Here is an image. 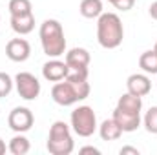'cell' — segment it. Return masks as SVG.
Masks as SVG:
<instances>
[{
	"instance_id": "d6986e66",
	"label": "cell",
	"mask_w": 157,
	"mask_h": 155,
	"mask_svg": "<svg viewBox=\"0 0 157 155\" xmlns=\"http://www.w3.org/2000/svg\"><path fill=\"white\" fill-rule=\"evenodd\" d=\"M7 9H9V15H11V17L33 13V7H31V2H29V0H9Z\"/></svg>"
},
{
	"instance_id": "ac0fdd59",
	"label": "cell",
	"mask_w": 157,
	"mask_h": 155,
	"mask_svg": "<svg viewBox=\"0 0 157 155\" xmlns=\"http://www.w3.org/2000/svg\"><path fill=\"white\" fill-rule=\"evenodd\" d=\"M139 68L148 73V75H157V51L148 49L139 57Z\"/></svg>"
},
{
	"instance_id": "484cf974",
	"label": "cell",
	"mask_w": 157,
	"mask_h": 155,
	"mask_svg": "<svg viewBox=\"0 0 157 155\" xmlns=\"http://www.w3.org/2000/svg\"><path fill=\"white\" fill-rule=\"evenodd\" d=\"M4 153H6V142L0 139V155H4Z\"/></svg>"
},
{
	"instance_id": "2e32d148",
	"label": "cell",
	"mask_w": 157,
	"mask_h": 155,
	"mask_svg": "<svg viewBox=\"0 0 157 155\" xmlns=\"http://www.w3.org/2000/svg\"><path fill=\"white\" fill-rule=\"evenodd\" d=\"M78 13L84 18H99L104 13L102 0H82L78 6Z\"/></svg>"
},
{
	"instance_id": "277c9868",
	"label": "cell",
	"mask_w": 157,
	"mask_h": 155,
	"mask_svg": "<svg viewBox=\"0 0 157 155\" xmlns=\"http://www.w3.org/2000/svg\"><path fill=\"white\" fill-rule=\"evenodd\" d=\"M46 148L51 155H70L75 148L71 128L64 120H55L49 128Z\"/></svg>"
},
{
	"instance_id": "603a6c76",
	"label": "cell",
	"mask_w": 157,
	"mask_h": 155,
	"mask_svg": "<svg viewBox=\"0 0 157 155\" xmlns=\"http://www.w3.org/2000/svg\"><path fill=\"white\" fill-rule=\"evenodd\" d=\"M80 153H95V155H101V150H99V148H93V146H84V148H80Z\"/></svg>"
},
{
	"instance_id": "7402d4cb",
	"label": "cell",
	"mask_w": 157,
	"mask_h": 155,
	"mask_svg": "<svg viewBox=\"0 0 157 155\" xmlns=\"http://www.w3.org/2000/svg\"><path fill=\"white\" fill-rule=\"evenodd\" d=\"M108 2L119 11H130L135 4V0H108Z\"/></svg>"
},
{
	"instance_id": "3957f363",
	"label": "cell",
	"mask_w": 157,
	"mask_h": 155,
	"mask_svg": "<svg viewBox=\"0 0 157 155\" xmlns=\"http://www.w3.org/2000/svg\"><path fill=\"white\" fill-rule=\"evenodd\" d=\"M124 28L115 13H102L97 18V40L104 49H115L122 44Z\"/></svg>"
},
{
	"instance_id": "e0dca14e",
	"label": "cell",
	"mask_w": 157,
	"mask_h": 155,
	"mask_svg": "<svg viewBox=\"0 0 157 155\" xmlns=\"http://www.w3.org/2000/svg\"><path fill=\"white\" fill-rule=\"evenodd\" d=\"M7 150L13 155H26L29 150H31V144H29V139L24 135V133H17L9 144H7Z\"/></svg>"
},
{
	"instance_id": "ba28073f",
	"label": "cell",
	"mask_w": 157,
	"mask_h": 155,
	"mask_svg": "<svg viewBox=\"0 0 157 155\" xmlns=\"http://www.w3.org/2000/svg\"><path fill=\"white\" fill-rule=\"evenodd\" d=\"M31 55V46L26 39H11L6 44V57L13 62H26Z\"/></svg>"
},
{
	"instance_id": "8992f818",
	"label": "cell",
	"mask_w": 157,
	"mask_h": 155,
	"mask_svg": "<svg viewBox=\"0 0 157 155\" xmlns=\"http://www.w3.org/2000/svg\"><path fill=\"white\" fill-rule=\"evenodd\" d=\"M15 88L18 91V95L24 100H37L40 95V82L39 78L35 77L29 71H20L15 77Z\"/></svg>"
},
{
	"instance_id": "5b68a950",
	"label": "cell",
	"mask_w": 157,
	"mask_h": 155,
	"mask_svg": "<svg viewBox=\"0 0 157 155\" xmlns=\"http://www.w3.org/2000/svg\"><path fill=\"white\" fill-rule=\"evenodd\" d=\"M70 122H71L70 124L71 130L77 133L78 137H91L97 131V128H99L97 115H95L93 108H90V106L75 108L71 112V115H70Z\"/></svg>"
},
{
	"instance_id": "52a82bcc",
	"label": "cell",
	"mask_w": 157,
	"mask_h": 155,
	"mask_svg": "<svg viewBox=\"0 0 157 155\" xmlns=\"http://www.w3.org/2000/svg\"><path fill=\"white\" fill-rule=\"evenodd\" d=\"M7 124L9 128L15 131V133H26L33 128L35 124V117L31 113L29 108H24V106H17L11 110V113L7 117Z\"/></svg>"
},
{
	"instance_id": "6da1fadb",
	"label": "cell",
	"mask_w": 157,
	"mask_h": 155,
	"mask_svg": "<svg viewBox=\"0 0 157 155\" xmlns=\"http://www.w3.org/2000/svg\"><path fill=\"white\" fill-rule=\"evenodd\" d=\"M88 95H90L88 71L70 70L68 77L64 80L55 82V86L51 88V99L59 106H73L80 100L88 99Z\"/></svg>"
},
{
	"instance_id": "cb8c5ba5",
	"label": "cell",
	"mask_w": 157,
	"mask_h": 155,
	"mask_svg": "<svg viewBox=\"0 0 157 155\" xmlns=\"http://www.w3.org/2000/svg\"><path fill=\"white\" fill-rule=\"evenodd\" d=\"M148 13H150V17H152L154 20H157V0L150 4V7H148Z\"/></svg>"
},
{
	"instance_id": "7a4b0ae2",
	"label": "cell",
	"mask_w": 157,
	"mask_h": 155,
	"mask_svg": "<svg viewBox=\"0 0 157 155\" xmlns=\"http://www.w3.org/2000/svg\"><path fill=\"white\" fill-rule=\"evenodd\" d=\"M40 44H42V51L49 57V59H59L60 55L66 53V37H64V29L62 24L55 18H48L40 24L39 29Z\"/></svg>"
},
{
	"instance_id": "5bb4252c",
	"label": "cell",
	"mask_w": 157,
	"mask_h": 155,
	"mask_svg": "<svg viewBox=\"0 0 157 155\" xmlns=\"http://www.w3.org/2000/svg\"><path fill=\"white\" fill-rule=\"evenodd\" d=\"M97 130H99V135H101L102 141H117V139H121V135L124 133V131L121 130V126H119L113 119L102 120Z\"/></svg>"
},
{
	"instance_id": "d4e9b609",
	"label": "cell",
	"mask_w": 157,
	"mask_h": 155,
	"mask_svg": "<svg viewBox=\"0 0 157 155\" xmlns=\"http://www.w3.org/2000/svg\"><path fill=\"white\" fill-rule=\"evenodd\" d=\"M124 153L139 155V150H137V148H132V146H124V148H121V155H124Z\"/></svg>"
},
{
	"instance_id": "7c38bea8",
	"label": "cell",
	"mask_w": 157,
	"mask_h": 155,
	"mask_svg": "<svg viewBox=\"0 0 157 155\" xmlns=\"http://www.w3.org/2000/svg\"><path fill=\"white\" fill-rule=\"evenodd\" d=\"M112 119L121 126V130L124 133H132V131H135L141 126V113H130V112H124V110L115 108Z\"/></svg>"
},
{
	"instance_id": "9a60e30c",
	"label": "cell",
	"mask_w": 157,
	"mask_h": 155,
	"mask_svg": "<svg viewBox=\"0 0 157 155\" xmlns=\"http://www.w3.org/2000/svg\"><path fill=\"white\" fill-rule=\"evenodd\" d=\"M117 108L130 112V113H141L143 110V97L132 95V93H124L121 99L117 100Z\"/></svg>"
},
{
	"instance_id": "9c48e42d",
	"label": "cell",
	"mask_w": 157,
	"mask_h": 155,
	"mask_svg": "<svg viewBox=\"0 0 157 155\" xmlns=\"http://www.w3.org/2000/svg\"><path fill=\"white\" fill-rule=\"evenodd\" d=\"M70 73V68L66 64V60H59V59H51L42 66V77L49 82H59L64 80Z\"/></svg>"
},
{
	"instance_id": "4316f807",
	"label": "cell",
	"mask_w": 157,
	"mask_h": 155,
	"mask_svg": "<svg viewBox=\"0 0 157 155\" xmlns=\"http://www.w3.org/2000/svg\"><path fill=\"white\" fill-rule=\"evenodd\" d=\"M154 49H155V51H157V42H155V46H154Z\"/></svg>"
},
{
	"instance_id": "8fae6325",
	"label": "cell",
	"mask_w": 157,
	"mask_h": 155,
	"mask_svg": "<svg viewBox=\"0 0 157 155\" xmlns=\"http://www.w3.org/2000/svg\"><path fill=\"white\" fill-rule=\"evenodd\" d=\"M126 89L132 95L144 97L152 89V80L148 78L146 73H133V75H130V77L126 78Z\"/></svg>"
},
{
	"instance_id": "30bf717a",
	"label": "cell",
	"mask_w": 157,
	"mask_h": 155,
	"mask_svg": "<svg viewBox=\"0 0 157 155\" xmlns=\"http://www.w3.org/2000/svg\"><path fill=\"white\" fill-rule=\"evenodd\" d=\"M66 64L70 70H75V71H88V66H90V51L84 49V47H73L66 53Z\"/></svg>"
},
{
	"instance_id": "4fadbf2b",
	"label": "cell",
	"mask_w": 157,
	"mask_h": 155,
	"mask_svg": "<svg viewBox=\"0 0 157 155\" xmlns=\"http://www.w3.org/2000/svg\"><path fill=\"white\" fill-rule=\"evenodd\" d=\"M11 29L17 35H29L35 29V15L28 13V15H15V17H11Z\"/></svg>"
},
{
	"instance_id": "44dd1931",
	"label": "cell",
	"mask_w": 157,
	"mask_h": 155,
	"mask_svg": "<svg viewBox=\"0 0 157 155\" xmlns=\"http://www.w3.org/2000/svg\"><path fill=\"white\" fill-rule=\"evenodd\" d=\"M13 86H15V80L9 77L7 73L0 71V99L7 97V95L13 91Z\"/></svg>"
},
{
	"instance_id": "ffe728a7",
	"label": "cell",
	"mask_w": 157,
	"mask_h": 155,
	"mask_svg": "<svg viewBox=\"0 0 157 155\" xmlns=\"http://www.w3.org/2000/svg\"><path fill=\"white\" fill-rule=\"evenodd\" d=\"M143 124H144V128H146L148 133L157 135V106H152V108L144 113Z\"/></svg>"
}]
</instances>
